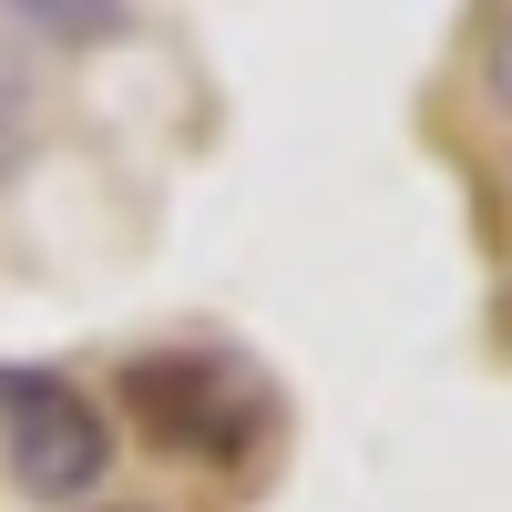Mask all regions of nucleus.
Masks as SVG:
<instances>
[{
	"instance_id": "1",
	"label": "nucleus",
	"mask_w": 512,
	"mask_h": 512,
	"mask_svg": "<svg viewBox=\"0 0 512 512\" xmlns=\"http://www.w3.org/2000/svg\"><path fill=\"white\" fill-rule=\"evenodd\" d=\"M123 400H134V420L164 441V451H185V461H236L267 441V390H256V369L246 359H195V349H164V359H134L123 369Z\"/></svg>"
},
{
	"instance_id": "2",
	"label": "nucleus",
	"mask_w": 512,
	"mask_h": 512,
	"mask_svg": "<svg viewBox=\"0 0 512 512\" xmlns=\"http://www.w3.org/2000/svg\"><path fill=\"white\" fill-rule=\"evenodd\" d=\"M0 461H11V482L31 502H82L113 472V431H103V410L82 400L62 369L11 359L0 369Z\"/></svg>"
},
{
	"instance_id": "3",
	"label": "nucleus",
	"mask_w": 512,
	"mask_h": 512,
	"mask_svg": "<svg viewBox=\"0 0 512 512\" xmlns=\"http://www.w3.org/2000/svg\"><path fill=\"white\" fill-rule=\"evenodd\" d=\"M21 31H52V41H103V31H134V11H62V0H31Z\"/></svg>"
},
{
	"instance_id": "4",
	"label": "nucleus",
	"mask_w": 512,
	"mask_h": 512,
	"mask_svg": "<svg viewBox=\"0 0 512 512\" xmlns=\"http://www.w3.org/2000/svg\"><path fill=\"white\" fill-rule=\"evenodd\" d=\"M482 72H492V103L512 113V11L492 21V52H482Z\"/></svg>"
}]
</instances>
